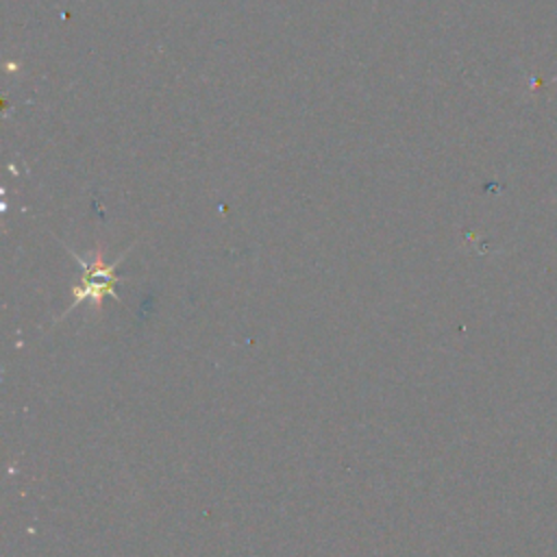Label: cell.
I'll return each mask as SVG.
<instances>
[{
	"label": "cell",
	"mask_w": 557,
	"mask_h": 557,
	"mask_svg": "<svg viewBox=\"0 0 557 557\" xmlns=\"http://www.w3.org/2000/svg\"><path fill=\"white\" fill-rule=\"evenodd\" d=\"M70 255H72V257L83 265V270H85L81 285H76V287L72 289V294H74V305H72V307L81 305L83 300H91L94 307L98 309L104 296H113L115 300H120V296L115 294V283H117L115 268H117V263L122 261L124 255H122L117 261H113V263H104L102 252H96L89 263H87L83 257H78L76 252H72V250H70Z\"/></svg>",
	"instance_id": "6da1fadb"
}]
</instances>
